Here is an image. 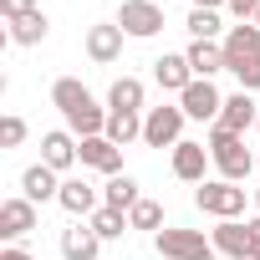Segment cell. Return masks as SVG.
Here are the masks:
<instances>
[{"label":"cell","instance_id":"cell-33","mask_svg":"<svg viewBox=\"0 0 260 260\" xmlns=\"http://www.w3.org/2000/svg\"><path fill=\"white\" fill-rule=\"evenodd\" d=\"M230 0H194V11H224Z\"/></svg>","mask_w":260,"mask_h":260},{"label":"cell","instance_id":"cell-18","mask_svg":"<svg viewBox=\"0 0 260 260\" xmlns=\"http://www.w3.org/2000/svg\"><path fill=\"white\" fill-rule=\"evenodd\" d=\"M61 255H67V260H97V255H102L97 230H92L87 219H72V224L61 230Z\"/></svg>","mask_w":260,"mask_h":260},{"label":"cell","instance_id":"cell-3","mask_svg":"<svg viewBox=\"0 0 260 260\" xmlns=\"http://www.w3.org/2000/svg\"><path fill=\"white\" fill-rule=\"evenodd\" d=\"M204 148H209V158H214V169H219V179H230V184H245L250 174H255V153L245 148V138L240 133H230V127H209V138H204Z\"/></svg>","mask_w":260,"mask_h":260},{"label":"cell","instance_id":"cell-16","mask_svg":"<svg viewBox=\"0 0 260 260\" xmlns=\"http://www.w3.org/2000/svg\"><path fill=\"white\" fill-rule=\"evenodd\" d=\"M260 122V107H255V92H230L224 97V112H219V127H230V133H250V127Z\"/></svg>","mask_w":260,"mask_h":260},{"label":"cell","instance_id":"cell-29","mask_svg":"<svg viewBox=\"0 0 260 260\" xmlns=\"http://www.w3.org/2000/svg\"><path fill=\"white\" fill-rule=\"evenodd\" d=\"M31 11H41L36 0H0V16H6V26H11V21H21V16H31Z\"/></svg>","mask_w":260,"mask_h":260},{"label":"cell","instance_id":"cell-15","mask_svg":"<svg viewBox=\"0 0 260 260\" xmlns=\"http://www.w3.org/2000/svg\"><path fill=\"white\" fill-rule=\"evenodd\" d=\"M153 82H158L164 92L184 97V87L194 82V67H189V56H184V51H164V56L153 61Z\"/></svg>","mask_w":260,"mask_h":260},{"label":"cell","instance_id":"cell-20","mask_svg":"<svg viewBox=\"0 0 260 260\" xmlns=\"http://www.w3.org/2000/svg\"><path fill=\"white\" fill-rule=\"evenodd\" d=\"M143 97H148V87H143L138 77H117V82L107 87V112H148Z\"/></svg>","mask_w":260,"mask_h":260},{"label":"cell","instance_id":"cell-35","mask_svg":"<svg viewBox=\"0 0 260 260\" xmlns=\"http://www.w3.org/2000/svg\"><path fill=\"white\" fill-rule=\"evenodd\" d=\"M255 214H260V189H255Z\"/></svg>","mask_w":260,"mask_h":260},{"label":"cell","instance_id":"cell-12","mask_svg":"<svg viewBox=\"0 0 260 260\" xmlns=\"http://www.w3.org/2000/svg\"><path fill=\"white\" fill-rule=\"evenodd\" d=\"M122 41H127L122 26H117V21H102V26H87V41H82V46H87V56H92L97 67H112V61L122 56Z\"/></svg>","mask_w":260,"mask_h":260},{"label":"cell","instance_id":"cell-13","mask_svg":"<svg viewBox=\"0 0 260 260\" xmlns=\"http://www.w3.org/2000/svg\"><path fill=\"white\" fill-rule=\"evenodd\" d=\"M56 204H61L72 219H92V214L102 209V189H92L87 179H61V194H56Z\"/></svg>","mask_w":260,"mask_h":260},{"label":"cell","instance_id":"cell-1","mask_svg":"<svg viewBox=\"0 0 260 260\" xmlns=\"http://www.w3.org/2000/svg\"><path fill=\"white\" fill-rule=\"evenodd\" d=\"M51 107L67 117V133H77V138H102L107 133V107L87 92V82H77V77H56L51 82Z\"/></svg>","mask_w":260,"mask_h":260},{"label":"cell","instance_id":"cell-11","mask_svg":"<svg viewBox=\"0 0 260 260\" xmlns=\"http://www.w3.org/2000/svg\"><path fill=\"white\" fill-rule=\"evenodd\" d=\"M41 224V214H36V204L26 199V194H16V199H6V204H0V240H26L31 230Z\"/></svg>","mask_w":260,"mask_h":260},{"label":"cell","instance_id":"cell-36","mask_svg":"<svg viewBox=\"0 0 260 260\" xmlns=\"http://www.w3.org/2000/svg\"><path fill=\"white\" fill-rule=\"evenodd\" d=\"M255 133H260V122H255Z\"/></svg>","mask_w":260,"mask_h":260},{"label":"cell","instance_id":"cell-34","mask_svg":"<svg viewBox=\"0 0 260 260\" xmlns=\"http://www.w3.org/2000/svg\"><path fill=\"white\" fill-rule=\"evenodd\" d=\"M194 260H219V255H214V245H209V250H204V255H194Z\"/></svg>","mask_w":260,"mask_h":260},{"label":"cell","instance_id":"cell-25","mask_svg":"<svg viewBox=\"0 0 260 260\" xmlns=\"http://www.w3.org/2000/svg\"><path fill=\"white\" fill-rule=\"evenodd\" d=\"M87 224L97 230V240H122L127 230H133V224H127V214H122V209H107V204H102V209H97V214H92Z\"/></svg>","mask_w":260,"mask_h":260},{"label":"cell","instance_id":"cell-17","mask_svg":"<svg viewBox=\"0 0 260 260\" xmlns=\"http://www.w3.org/2000/svg\"><path fill=\"white\" fill-rule=\"evenodd\" d=\"M82 169L112 179V174H122V148L112 138H82Z\"/></svg>","mask_w":260,"mask_h":260},{"label":"cell","instance_id":"cell-28","mask_svg":"<svg viewBox=\"0 0 260 260\" xmlns=\"http://www.w3.org/2000/svg\"><path fill=\"white\" fill-rule=\"evenodd\" d=\"M21 143H26V117L6 112L0 117V148H21Z\"/></svg>","mask_w":260,"mask_h":260},{"label":"cell","instance_id":"cell-27","mask_svg":"<svg viewBox=\"0 0 260 260\" xmlns=\"http://www.w3.org/2000/svg\"><path fill=\"white\" fill-rule=\"evenodd\" d=\"M127 224H133V230H164V204L158 199H138L133 209H127Z\"/></svg>","mask_w":260,"mask_h":260},{"label":"cell","instance_id":"cell-9","mask_svg":"<svg viewBox=\"0 0 260 260\" xmlns=\"http://www.w3.org/2000/svg\"><path fill=\"white\" fill-rule=\"evenodd\" d=\"M153 250L164 255V260H194V255H204L209 250V235L204 230H158L153 235Z\"/></svg>","mask_w":260,"mask_h":260},{"label":"cell","instance_id":"cell-37","mask_svg":"<svg viewBox=\"0 0 260 260\" xmlns=\"http://www.w3.org/2000/svg\"><path fill=\"white\" fill-rule=\"evenodd\" d=\"M255 26H260V16H255Z\"/></svg>","mask_w":260,"mask_h":260},{"label":"cell","instance_id":"cell-22","mask_svg":"<svg viewBox=\"0 0 260 260\" xmlns=\"http://www.w3.org/2000/svg\"><path fill=\"white\" fill-rule=\"evenodd\" d=\"M138 199H143V189H138L133 174H112V179L102 184V204H107V209H122V214H127Z\"/></svg>","mask_w":260,"mask_h":260},{"label":"cell","instance_id":"cell-24","mask_svg":"<svg viewBox=\"0 0 260 260\" xmlns=\"http://www.w3.org/2000/svg\"><path fill=\"white\" fill-rule=\"evenodd\" d=\"M102 138H112L117 148L138 143V138H143V112H112V117H107V133H102Z\"/></svg>","mask_w":260,"mask_h":260},{"label":"cell","instance_id":"cell-2","mask_svg":"<svg viewBox=\"0 0 260 260\" xmlns=\"http://www.w3.org/2000/svg\"><path fill=\"white\" fill-rule=\"evenodd\" d=\"M219 46H224V67L235 72L240 92H260V26L255 21H235Z\"/></svg>","mask_w":260,"mask_h":260},{"label":"cell","instance_id":"cell-32","mask_svg":"<svg viewBox=\"0 0 260 260\" xmlns=\"http://www.w3.org/2000/svg\"><path fill=\"white\" fill-rule=\"evenodd\" d=\"M0 260H36L26 245H6V250H0Z\"/></svg>","mask_w":260,"mask_h":260},{"label":"cell","instance_id":"cell-31","mask_svg":"<svg viewBox=\"0 0 260 260\" xmlns=\"http://www.w3.org/2000/svg\"><path fill=\"white\" fill-rule=\"evenodd\" d=\"M245 230H250V260H260V214H250Z\"/></svg>","mask_w":260,"mask_h":260},{"label":"cell","instance_id":"cell-19","mask_svg":"<svg viewBox=\"0 0 260 260\" xmlns=\"http://www.w3.org/2000/svg\"><path fill=\"white\" fill-rule=\"evenodd\" d=\"M21 194H26L31 204H46V199H56V194H61V179H56V169H46V164H31V169L21 174Z\"/></svg>","mask_w":260,"mask_h":260},{"label":"cell","instance_id":"cell-30","mask_svg":"<svg viewBox=\"0 0 260 260\" xmlns=\"http://www.w3.org/2000/svg\"><path fill=\"white\" fill-rule=\"evenodd\" d=\"M224 11H230L235 21H255V16H260V0H230Z\"/></svg>","mask_w":260,"mask_h":260},{"label":"cell","instance_id":"cell-4","mask_svg":"<svg viewBox=\"0 0 260 260\" xmlns=\"http://www.w3.org/2000/svg\"><path fill=\"white\" fill-rule=\"evenodd\" d=\"M184 122H189V117H184V107H179V102L148 107V112H143V143H148V148H169V153H174V148L184 143Z\"/></svg>","mask_w":260,"mask_h":260},{"label":"cell","instance_id":"cell-10","mask_svg":"<svg viewBox=\"0 0 260 260\" xmlns=\"http://www.w3.org/2000/svg\"><path fill=\"white\" fill-rule=\"evenodd\" d=\"M41 164L67 174L72 164H82V138L67 133V127H51V133H41Z\"/></svg>","mask_w":260,"mask_h":260},{"label":"cell","instance_id":"cell-8","mask_svg":"<svg viewBox=\"0 0 260 260\" xmlns=\"http://www.w3.org/2000/svg\"><path fill=\"white\" fill-rule=\"evenodd\" d=\"M209 164H214V158H209V148H204V143H194V138H184V143L169 153V169H174V179H179V184H194V189L204 184Z\"/></svg>","mask_w":260,"mask_h":260},{"label":"cell","instance_id":"cell-7","mask_svg":"<svg viewBox=\"0 0 260 260\" xmlns=\"http://www.w3.org/2000/svg\"><path fill=\"white\" fill-rule=\"evenodd\" d=\"M179 107H184V117L189 122H219V112H224V97H219V87L209 82V77H194L189 87H184V97H179Z\"/></svg>","mask_w":260,"mask_h":260},{"label":"cell","instance_id":"cell-6","mask_svg":"<svg viewBox=\"0 0 260 260\" xmlns=\"http://www.w3.org/2000/svg\"><path fill=\"white\" fill-rule=\"evenodd\" d=\"M117 26H122V36H133V41H153L164 31V6H158V0H122Z\"/></svg>","mask_w":260,"mask_h":260},{"label":"cell","instance_id":"cell-21","mask_svg":"<svg viewBox=\"0 0 260 260\" xmlns=\"http://www.w3.org/2000/svg\"><path fill=\"white\" fill-rule=\"evenodd\" d=\"M184 56H189L194 77H209V82H214L219 72H230V67H224V46H219V41H189V51H184Z\"/></svg>","mask_w":260,"mask_h":260},{"label":"cell","instance_id":"cell-14","mask_svg":"<svg viewBox=\"0 0 260 260\" xmlns=\"http://www.w3.org/2000/svg\"><path fill=\"white\" fill-rule=\"evenodd\" d=\"M209 245H214L219 260H250V230H245V219H219L209 230Z\"/></svg>","mask_w":260,"mask_h":260},{"label":"cell","instance_id":"cell-38","mask_svg":"<svg viewBox=\"0 0 260 260\" xmlns=\"http://www.w3.org/2000/svg\"><path fill=\"white\" fill-rule=\"evenodd\" d=\"M255 169H260V158H255Z\"/></svg>","mask_w":260,"mask_h":260},{"label":"cell","instance_id":"cell-5","mask_svg":"<svg viewBox=\"0 0 260 260\" xmlns=\"http://www.w3.org/2000/svg\"><path fill=\"white\" fill-rule=\"evenodd\" d=\"M194 204H199L204 214H214V219H240V214H245V189L230 184V179H204V184L194 189Z\"/></svg>","mask_w":260,"mask_h":260},{"label":"cell","instance_id":"cell-23","mask_svg":"<svg viewBox=\"0 0 260 260\" xmlns=\"http://www.w3.org/2000/svg\"><path fill=\"white\" fill-rule=\"evenodd\" d=\"M16 46H41L46 36H51V21H46V11H31V16H21V21H11V31H6Z\"/></svg>","mask_w":260,"mask_h":260},{"label":"cell","instance_id":"cell-26","mask_svg":"<svg viewBox=\"0 0 260 260\" xmlns=\"http://www.w3.org/2000/svg\"><path fill=\"white\" fill-rule=\"evenodd\" d=\"M224 21H219V11H189V36L194 41H224Z\"/></svg>","mask_w":260,"mask_h":260}]
</instances>
